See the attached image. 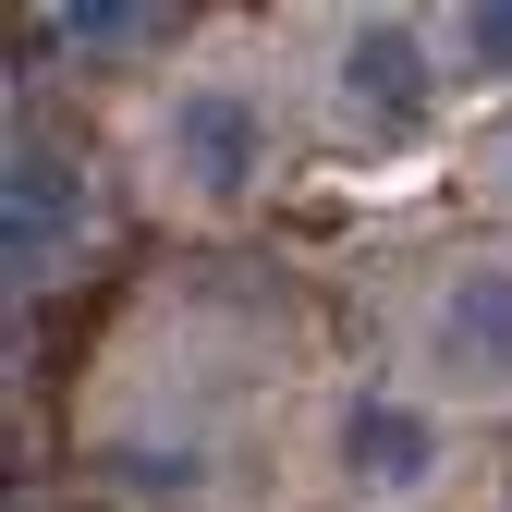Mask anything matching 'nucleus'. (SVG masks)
I'll return each instance as SVG.
<instances>
[{
  "mask_svg": "<svg viewBox=\"0 0 512 512\" xmlns=\"http://www.w3.org/2000/svg\"><path fill=\"white\" fill-rule=\"evenodd\" d=\"M293 135V74L269 61H196L135 110V171H147V208L171 220H232L269 196Z\"/></svg>",
  "mask_w": 512,
  "mask_h": 512,
  "instance_id": "obj_1",
  "label": "nucleus"
},
{
  "mask_svg": "<svg viewBox=\"0 0 512 512\" xmlns=\"http://www.w3.org/2000/svg\"><path fill=\"white\" fill-rule=\"evenodd\" d=\"M281 74H293V110L330 122L342 147H415L452 98L439 13H317V25H293Z\"/></svg>",
  "mask_w": 512,
  "mask_h": 512,
  "instance_id": "obj_2",
  "label": "nucleus"
},
{
  "mask_svg": "<svg viewBox=\"0 0 512 512\" xmlns=\"http://www.w3.org/2000/svg\"><path fill=\"white\" fill-rule=\"evenodd\" d=\"M464 464V415L427 403L415 378H342L317 403V488L342 512H427Z\"/></svg>",
  "mask_w": 512,
  "mask_h": 512,
  "instance_id": "obj_3",
  "label": "nucleus"
},
{
  "mask_svg": "<svg viewBox=\"0 0 512 512\" xmlns=\"http://www.w3.org/2000/svg\"><path fill=\"white\" fill-rule=\"evenodd\" d=\"M403 378L452 415H512V256H439L403 293Z\"/></svg>",
  "mask_w": 512,
  "mask_h": 512,
  "instance_id": "obj_4",
  "label": "nucleus"
},
{
  "mask_svg": "<svg viewBox=\"0 0 512 512\" xmlns=\"http://www.w3.org/2000/svg\"><path fill=\"white\" fill-rule=\"evenodd\" d=\"M98 476L135 500V512H220V427H183V415H110Z\"/></svg>",
  "mask_w": 512,
  "mask_h": 512,
  "instance_id": "obj_5",
  "label": "nucleus"
},
{
  "mask_svg": "<svg viewBox=\"0 0 512 512\" xmlns=\"http://www.w3.org/2000/svg\"><path fill=\"white\" fill-rule=\"evenodd\" d=\"M13 281H61L86 256V232H98V183L74 171V159H49L37 135H13Z\"/></svg>",
  "mask_w": 512,
  "mask_h": 512,
  "instance_id": "obj_6",
  "label": "nucleus"
},
{
  "mask_svg": "<svg viewBox=\"0 0 512 512\" xmlns=\"http://www.w3.org/2000/svg\"><path fill=\"white\" fill-rule=\"evenodd\" d=\"M49 49H74V61H135V49H171L183 25L171 13H37Z\"/></svg>",
  "mask_w": 512,
  "mask_h": 512,
  "instance_id": "obj_7",
  "label": "nucleus"
},
{
  "mask_svg": "<svg viewBox=\"0 0 512 512\" xmlns=\"http://www.w3.org/2000/svg\"><path fill=\"white\" fill-rule=\"evenodd\" d=\"M439 61H452V86H512V0L439 13Z\"/></svg>",
  "mask_w": 512,
  "mask_h": 512,
  "instance_id": "obj_8",
  "label": "nucleus"
},
{
  "mask_svg": "<svg viewBox=\"0 0 512 512\" xmlns=\"http://www.w3.org/2000/svg\"><path fill=\"white\" fill-rule=\"evenodd\" d=\"M476 171H488V208H512V122L488 135V159H476Z\"/></svg>",
  "mask_w": 512,
  "mask_h": 512,
  "instance_id": "obj_9",
  "label": "nucleus"
},
{
  "mask_svg": "<svg viewBox=\"0 0 512 512\" xmlns=\"http://www.w3.org/2000/svg\"><path fill=\"white\" fill-rule=\"evenodd\" d=\"M13 512H61V500H13Z\"/></svg>",
  "mask_w": 512,
  "mask_h": 512,
  "instance_id": "obj_10",
  "label": "nucleus"
}]
</instances>
